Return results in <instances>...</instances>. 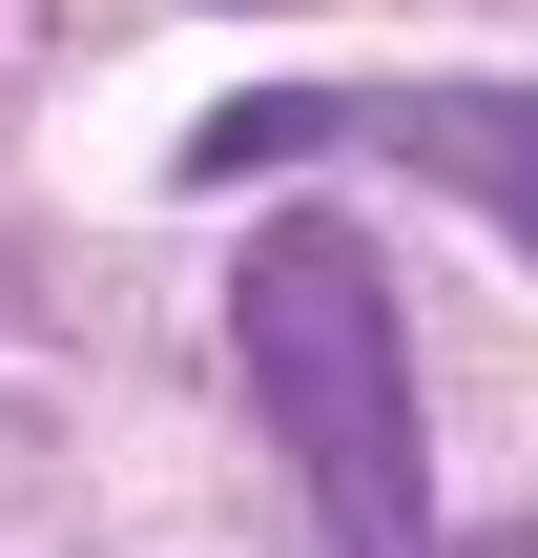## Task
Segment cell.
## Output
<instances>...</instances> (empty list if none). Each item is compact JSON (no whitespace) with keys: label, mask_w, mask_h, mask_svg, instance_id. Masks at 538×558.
I'll return each mask as SVG.
<instances>
[{"label":"cell","mask_w":538,"mask_h":558,"mask_svg":"<svg viewBox=\"0 0 538 558\" xmlns=\"http://www.w3.org/2000/svg\"><path fill=\"white\" fill-rule=\"evenodd\" d=\"M290 145H394V166H435L498 248H538V83H270V104H228L187 166L228 186V166H290Z\"/></svg>","instance_id":"2"},{"label":"cell","mask_w":538,"mask_h":558,"mask_svg":"<svg viewBox=\"0 0 538 558\" xmlns=\"http://www.w3.org/2000/svg\"><path fill=\"white\" fill-rule=\"evenodd\" d=\"M228 373H249V414L290 435V476H311L332 558H435V456H415L394 269H373L332 207L249 228V269H228Z\"/></svg>","instance_id":"1"}]
</instances>
